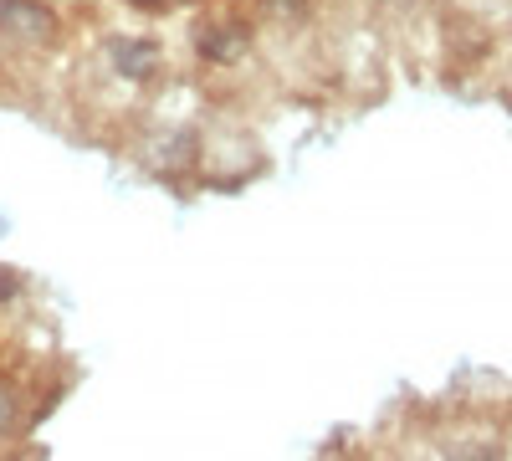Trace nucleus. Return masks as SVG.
<instances>
[{"mask_svg":"<svg viewBox=\"0 0 512 461\" xmlns=\"http://www.w3.org/2000/svg\"><path fill=\"white\" fill-rule=\"evenodd\" d=\"M108 67L128 82V88H144V82H154L164 72V47L149 36H113L108 47H103Z\"/></svg>","mask_w":512,"mask_h":461,"instance_id":"2","label":"nucleus"},{"mask_svg":"<svg viewBox=\"0 0 512 461\" xmlns=\"http://www.w3.org/2000/svg\"><path fill=\"white\" fill-rule=\"evenodd\" d=\"M246 47H251V31H246V21H236V16H210V21L195 26V52H200V62H210V67L241 62Z\"/></svg>","mask_w":512,"mask_h":461,"instance_id":"3","label":"nucleus"},{"mask_svg":"<svg viewBox=\"0 0 512 461\" xmlns=\"http://www.w3.org/2000/svg\"><path fill=\"white\" fill-rule=\"evenodd\" d=\"M308 6H313V0H262V16H272V21H303Z\"/></svg>","mask_w":512,"mask_h":461,"instance_id":"4","label":"nucleus"},{"mask_svg":"<svg viewBox=\"0 0 512 461\" xmlns=\"http://www.w3.org/2000/svg\"><path fill=\"white\" fill-rule=\"evenodd\" d=\"M62 31V16L47 0H0V47L11 52H41Z\"/></svg>","mask_w":512,"mask_h":461,"instance_id":"1","label":"nucleus"},{"mask_svg":"<svg viewBox=\"0 0 512 461\" xmlns=\"http://www.w3.org/2000/svg\"><path fill=\"white\" fill-rule=\"evenodd\" d=\"M451 461H502V456H497L492 446H461V451H456Z\"/></svg>","mask_w":512,"mask_h":461,"instance_id":"6","label":"nucleus"},{"mask_svg":"<svg viewBox=\"0 0 512 461\" xmlns=\"http://www.w3.org/2000/svg\"><path fill=\"white\" fill-rule=\"evenodd\" d=\"M21 421V400H16V385L0 380V431H11Z\"/></svg>","mask_w":512,"mask_h":461,"instance_id":"5","label":"nucleus"}]
</instances>
